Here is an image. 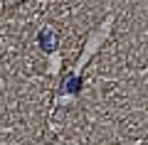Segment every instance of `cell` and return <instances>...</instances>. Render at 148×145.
<instances>
[{
    "instance_id": "cell-1",
    "label": "cell",
    "mask_w": 148,
    "mask_h": 145,
    "mask_svg": "<svg viewBox=\"0 0 148 145\" xmlns=\"http://www.w3.org/2000/svg\"><path fill=\"white\" fill-rule=\"evenodd\" d=\"M37 39H40V47H42L45 52H52L54 47H57V32L52 27H42L40 35H37Z\"/></svg>"
}]
</instances>
